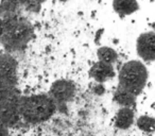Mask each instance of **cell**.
<instances>
[{
  "instance_id": "6da1fadb",
  "label": "cell",
  "mask_w": 155,
  "mask_h": 136,
  "mask_svg": "<svg viewBox=\"0 0 155 136\" xmlns=\"http://www.w3.org/2000/svg\"><path fill=\"white\" fill-rule=\"evenodd\" d=\"M34 37V28L30 20L19 13L0 17V44L7 52H21Z\"/></svg>"
},
{
  "instance_id": "7a4b0ae2",
  "label": "cell",
  "mask_w": 155,
  "mask_h": 136,
  "mask_svg": "<svg viewBox=\"0 0 155 136\" xmlns=\"http://www.w3.org/2000/svg\"><path fill=\"white\" fill-rule=\"evenodd\" d=\"M58 108V104L49 94L21 96L20 98V117L31 124H39L48 121L55 114Z\"/></svg>"
},
{
  "instance_id": "3957f363",
  "label": "cell",
  "mask_w": 155,
  "mask_h": 136,
  "mask_svg": "<svg viewBox=\"0 0 155 136\" xmlns=\"http://www.w3.org/2000/svg\"><path fill=\"white\" fill-rule=\"evenodd\" d=\"M149 79V71L140 60H131L121 66L118 72V86L129 91L135 96L143 91Z\"/></svg>"
},
{
  "instance_id": "277c9868",
  "label": "cell",
  "mask_w": 155,
  "mask_h": 136,
  "mask_svg": "<svg viewBox=\"0 0 155 136\" xmlns=\"http://www.w3.org/2000/svg\"><path fill=\"white\" fill-rule=\"evenodd\" d=\"M18 87V63L9 52L0 54V91Z\"/></svg>"
},
{
  "instance_id": "5b68a950",
  "label": "cell",
  "mask_w": 155,
  "mask_h": 136,
  "mask_svg": "<svg viewBox=\"0 0 155 136\" xmlns=\"http://www.w3.org/2000/svg\"><path fill=\"white\" fill-rule=\"evenodd\" d=\"M75 91L77 87L72 81L60 79L52 83L48 94L60 108L61 105H65L74 98Z\"/></svg>"
},
{
  "instance_id": "8992f818",
  "label": "cell",
  "mask_w": 155,
  "mask_h": 136,
  "mask_svg": "<svg viewBox=\"0 0 155 136\" xmlns=\"http://www.w3.org/2000/svg\"><path fill=\"white\" fill-rule=\"evenodd\" d=\"M136 52L143 62H155V32H143L136 39Z\"/></svg>"
},
{
  "instance_id": "52a82bcc",
  "label": "cell",
  "mask_w": 155,
  "mask_h": 136,
  "mask_svg": "<svg viewBox=\"0 0 155 136\" xmlns=\"http://www.w3.org/2000/svg\"><path fill=\"white\" fill-rule=\"evenodd\" d=\"M88 75L91 79H93L96 83L104 84L105 82L115 78L116 71H115L114 65L98 61L91 67Z\"/></svg>"
},
{
  "instance_id": "ba28073f",
  "label": "cell",
  "mask_w": 155,
  "mask_h": 136,
  "mask_svg": "<svg viewBox=\"0 0 155 136\" xmlns=\"http://www.w3.org/2000/svg\"><path fill=\"white\" fill-rule=\"evenodd\" d=\"M135 122V113L132 108H120L115 116L114 125L117 130L125 131Z\"/></svg>"
},
{
  "instance_id": "9c48e42d",
  "label": "cell",
  "mask_w": 155,
  "mask_h": 136,
  "mask_svg": "<svg viewBox=\"0 0 155 136\" xmlns=\"http://www.w3.org/2000/svg\"><path fill=\"white\" fill-rule=\"evenodd\" d=\"M113 10L120 17L130 16L139 11V2L138 0H113Z\"/></svg>"
},
{
  "instance_id": "30bf717a",
  "label": "cell",
  "mask_w": 155,
  "mask_h": 136,
  "mask_svg": "<svg viewBox=\"0 0 155 136\" xmlns=\"http://www.w3.org/2000/svg\"><path fill=\"white\" fill-rule=\"evenodd\" d=\"M136 99L137 96L130 93L129 91L122 88L120 86H117L113 94V100L115 103L118 104L120 108H132L136 105Z\"/></svg>"
},
{
  "instance_id": "8fae6325",
  "label": "cell",
  "mask_w": 155,
  "mask_h": 136,
  "mask_svg": "<svg viewBox=\"0 0 155 136\" xmlns=\"http://www.w3.org/2000/svg\"><path fill=\"white\" fill-rule=\"evenodd\" d=\"M97 58L100 62L114 65L118 61V53L114 48L108 46H101L97 50Z\"/></svg>"
},
{
  "instance_id": "7c38bea8",
  "label": "cell",
  "mask_w": 155,
  "mask_h": 136,
  "mask_svg": "<svg viewBox=\"0 0 155 136\" xmlns=\"http://www.w3.org/2000/svg\"><path fill=\"white\" fill-rule=\"evenodd\" d=\"M20 9V0H0V17L19 13Z\"/></svg>"
},
{
  "instance_id": "4fadbf2b",
  "label": "cell",
  "mask_w": 155,
  "mask_h": 136,
  "mask_svg": "<svg viewBox=\"0 0 155 136\" xmlns=\"http://www.w3.org/2000/svg\"><path fill=\"white\" fill-rule=\"evenodd\" d=\"M136 125L144 133H152L155 131V118L149 115H141L135 120Z\"/></svg>"
},
{
  "instance_id": "5bb4252c",
  "label": "cell",
  "mask_w": 155,
  "mask_h": 136,
  "mask_svg": "<svg viewBox=\"0 0 155 136\" xmlns=\"http://www.w3.org/2000/svg\"><path fill=\"white\" fill-rule=\"evenodd\" d=\"M47 0H20V5L21 9L31 13H38L41 9V5L46 2Z\"/></svg>"
},
{
  "instance_id": "9a60e30c",
  "label": "cell",
  "mask_w": 155,
  "mask_h": 136,
  "mask_svg": "<svg viewBox=\"0 0 155 136\" xmlns=\"http://www.w3.org/2000/svg\"><path fill=\"white\" fill-rule=\"evenodd\" d=\"M91 91L95 95L97 96H103L105 94V87L102 83H96L91 86Z\"/></svg>"
},
{
  "instance_id": "2e32d148",
  "label": "cell",
  "mask_w": 155,
  "mask_h": 136,
  "mask_svg": "<svg viewBox=\"0 0 155 136\" xmlns=\"http://www.w3.org/2000/svg\"><path fill=\"white\" fill-rule=\"evenodd\" d=\"M104 34V29H99V30L96 32V35H95V43L97 45H99L100 41H101V38H102V35Z\"/></svg>"
},
{
  "instance_id": "e0dca14e",
  "label": "cell",
  "mask_w": 155,
  "mask_h": 136,
  "mask_svg": "<svg viewBox=\"0 0 155 136\" xmlns=\"http://www.w3.org/2000/svg\"><path fill=\"white\" fill-rule=\"evenodd\" d=\"M10 128L5 127V125L0 123V136H10Z\"/></svg>"
},
{
  "instance_id": "ac0fdd59",
  "label": "cell",
  "mask_w": 155,
  "mask_h": 136,
  "mask_svg": "<svg viewBox=\"0 0 155 136\" xmlns=\"http://www.w3.org/2000/svg\"><path fill=\"white\" fill-rule=\"evenodd\" d=\"M58 1H60V2H62V3H65V2H68L69 0H58Z\"/></svg>"
},
{
  "instance_id": "d6986e66",
  "label": "cell",
  "mask_w": 155,
  "mask_h": 136,
  "mask_svg": "<svg viewBox=\"0 0 155 136\" xmlns=\"http://www.w3.org/2000/svg\"><path fill=\"white\" fill-rule=\"evenodd\" d=\"M152 29H153V31L155 32V22H153V24H152Z\"/></svg>"
}]
</instances>
